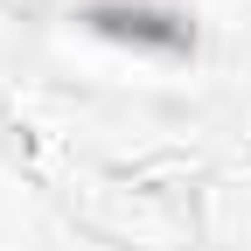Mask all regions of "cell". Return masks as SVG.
<instances>
[{"instance_id": "obj_1", "label": "cell", "mask_w": 251, "mask_h": 251, "mask_svg": "<svg viewBox=\"0 0 251 251\" xmlns=\"http://www.w3.org/2000/svg\"><path fill=\"white\" fill-rule=\"evenodd\" d=\"M98 35H119V42H153V49H188V21L181 14H161V7H119V0H105V7L84 14Z\"/></svg>"}]
</instances>
